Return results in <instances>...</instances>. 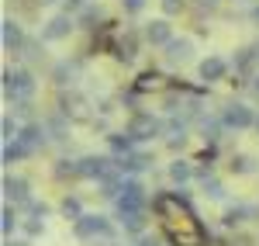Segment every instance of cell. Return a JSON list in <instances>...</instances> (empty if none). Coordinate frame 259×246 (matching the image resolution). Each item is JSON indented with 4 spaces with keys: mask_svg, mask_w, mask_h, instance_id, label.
<instances>
[{
    "mask_svg": "<svg viewBox=\"0 0 259 246\" xmlns=\"http://www.w3.org/2000/svg\"><path fill=\"white\" fill-rule=\"evenodd\" d=\"M73 77H76V62L62 59L52 66V80H56V87H66V83H73Z\"/></svg>",
    "mask_w": 259,
    "mask_h": 246,
    "instance_id": "cell-22",
    "label": "cell"
},
{
    "mask_svg": "<svg viewBox=\"0 0 259 246\" xmlns=\"http://www.w3.org/2000/svg\"><path fill=\"white\" fill-rule=\"evenodd\" d=\"M256 128H259V122H256Z\"/></svg>",
    "mask_w": 259,
    "mask_h": 246,
    "instance_id": "cell-43",
    "label": "cell"
},
{
    "mask_svg": "<svg viewBox=\"0 0 259 246\" xmlns=\"http://www.w3.org/2000/svg\"><path fill=\"white\" fill-rule=\"evenodd\" d=\"M59 212H62V215H66V219H73V222H80L83 215H87L76 194H66V198H62V205H59Z\"/></svg>",
    "mask_w": 259,
    "mask_h": 246,
    "instance_id": "cell-26",
    "label": "cell"
},
{
    "mask_svg": "<svg viewBox=\"0 0 259 246\" xmlns=\"http://www.w3.org/2000/svg\"><path fill=\"white\" fill-rule=\"evenodd\" d=\"M4 194H7V201H14V205H28V201H31L24 177H4Z\"/></svg>",
    "mask_w": 259,
    "mask_h": 246,
    "instance_id": "cell-15",
    "label": "cell"
},
{
    "mask_svg": "<svg viewBox=\"0 0 259 246\" xmlns=\"http://www.w3.org/2000/svg\"><path fill=\"white\" fill-rule=\"evenodd\" d=\"M228 170H232V173H252V170H256V163H252V156L235 153V156L228 160Z\"/></svg>",
    "mask_w": 259,
    "mask_h": 246,
    "instance_id": "cell-28",
    "label": "cell"
},
{
    "mask_svg": "<svg viewBox=\"0 0 259 246\" xmlns=\"http://www.w3.org/2000/svg\"><path fill=\"white\" fill-rule=\"evenodd\" d=\"M76 21H80L83 28H97V21H104V11H100V7H94V4H87V7H83V14Z\"/></svg>",
    "mask_w": 259,
    "mask_h": 246,
    "instance_id": "cell-29",
    "label": "cell"
},
{
    "mask_svg": "<svg viewBox=\"0 0 259 246\" xmlns=\"http://www.w3.org/2000/svg\"><path fill=\"white\" fill-rule=\"evenodd\" d=\"M197 77L204 83H218V80L228 77V62L221 59V56H207V59L197 62Z\"/></svg>",
    "mask_w": 259,
    "mask_h": 246,
    "instance_id": "cell-11",
    "label": "cell"
},
{
    "mask_svg": "<svg viewBox=\"0 0 259 246\" xmlns=\"http://www.w3.org/2000/svg\"><path fill=\"white\" fill-rule=\"evenodd\" d=\"M194 7H197V11H207V14H211V11L218 7V0H194Z\"/></svg>",
    "mask_w": 259,
    "mask_h": 246,
    "instance_id": "cell-37",
    "label": "cell"
},
{
    "mask_svg": "<svg viewBox=\"0 0 259 246\" xmlns=\"http://www.w3.org/2000/svg\"><path fill=\"white\" fill-rule=\"evenodd\" d=\"M162 87H166V80H162L159 73H142L139 83H135V90H139V94H145V90H162Z\"/></svg>",
    "mask_w": 259,
    "mask_h": 246,
    "instance_id": "cell-27",
    "label": "cell"
},
{
    "mask_svg": "<svg viewBox=\"0 0 259 246\" xmlns=\"http://www.w3.org/2000/svg\"><path fill=\"white\" fill-rule=\"evenodd\" d=\"M107 146H111V153H114V156H128V153H135V139H132V132H128V128H124V132H111V135H107Z\"/></svg>",
    "mask_w": 259,
    "mask_h": 246,
    "instance_id": "cell-17",
    "label": "cell"
},
{
    "mask_svg": "<svg viewBox=\"0 0 259 246\" xmlns=\"http://www.w3.org/2000/svg\"><path fill=\"white\" fill-rule=\"evenodd\" d=\"M145 4H149V0H121V11H124V14H139Z\"/></svg>",
    "mask_w": 259,
    "mask_h": 246,
    "instance_id": "cell-34",
    "label": "cell"
},
{
    "mask_svg": "<svg viewBox=\"0 0 259 246\" xmlns=\"http://www.w3.org/2000/svg\"><path fill=\"white\" fill-rule=\"evenodd\" d=\"M221 122H225V128H235V132H245V128H252V125L259 122L256 111L249 108V104L242 101H232L221 108Z\"/></svg>",
    "mask_w": 259,
    "mask_h": 246,
    "instance_id": "cell-2",
    "label": "cell"
},
{
    "mask_svg": "<svg viewBox=\"0 0 259 246\" xmlns=\"http://www.w3.org/2000/svg\"><path fill=\"white\" fill-rule=\"evenodd\" d=\"M197 181H200V191H204V198H225V184H221L218 177H214V170H211V163L207 166H197Z\"/></svg>",
    "mask_w": 259,
    "mask_h": 246,
    "instance_id": "cell-13",
    "label": "cell"
},
{
    "mask_svg": "<svg viewBox=\"0 0 259 246\" xmlns=\"http://www.w3.org/2000/svg\"><path fill=\"white\" fill-rule=\"evenodd\" d=\"M118 212H145V187L139 177H124V191L118 198Z\"/></svg>",
    "mask_w": 259,
    "mask_h": 246,
    "instance_id": "cell-6",
    "label": "cell"
},
{
    "mask_svg": "<svg viewBox=\"0 0 259 246\" xmlns=\"http://www.w3.org/2000/svg\"><path fill=\"white\" fill-rule=\"evenodd\" d=\"M21 56H24V59H31V62L41 59V39H38V42L28 39V42H24V52H21Z\"/></svg>",
    "mask_w": 259,
    "mask_h": 246,
    "instance_id": "cell-31",
    "label": "cell"
},
{
    "mask_svg": "<svg viewBox=\"0 0 259 246\" xmlns=\"http://www.w3.org/2000/svg\"><path fill=\"white\" fill-rule=\"evenodd\" d=\"M18 143H24L31 153H38L41 146L49 143V128L41 122H24L21 125V132H18Z\"/></svg>",
    "mask_w": 259,
    "mask_h": 246,
    "instance_id": "cell-9",
    "label": "cell"
},
{
    "mask_svg": "<svg viewBox=\"0 0 259 246\" xmlns=\"http://www.w3.org/2000/svg\"><path fill=\"white\" fill-rule=\"evenodd\" d=\"M0 132H4V143H14L21 128L14 125V118H11V115H4V118H0Z\"/></svg>",
    "mask_w": 259,
    "mask_h": 246,
    "instance_id": "cell-30",
    "label": "cell"
},
{
    "mask_svg": "<svg viewBox=\"0 0 259 246\" xmlns=\"http://www.w3.org/2000/svg\"><path fill=\"white\" fill-rule=\"evenodd\" d=\"M24 232H28V236H41V232H45V222L31 215V219H24Z\"/></svg>",
    "mask_w": 259,
    "mask_h": 246,
    "instance_id": "cell-33",
    "label": "cell"
},
{
    "mask_svg": "<svg viewBox=\"0 0 259 246\" xmlns=\"http://www.w3.org/2000/svg\"><path fill=\"white\" fill-rule=\"evenodd\" d=\"M162 4V11H166V14H169V18H173V14H180V11H183V0H159Z\"/></svg>",
    "mask_w": 259,
    "mask_h": 246,
    "instance_id": "cell-35",
    "label": "cell"
},
{
    "mask_svg": "<svg viewBox=\"0 0 259 246\" xmlns=\"http://www.w3.org/2000/svg\"><path fill=\"white\" fill-rule=\"evenodd\" d=\"M52 173H56L59 181H66V177H73V181H83V173H80V160H56Z\"/></svg>",
    "mask_w": 259,
    "mask_h": 246,
    "instance_id": "cell-23",
    "label": "cell"
},
{
    "mask_svg": "<svg viewBox=\"0 0 259 246\" xmlns=\"http://www.w3.org/2000/svg\"><path fill=\"white\" fill-rule=\"evenodd\" d=\"M24 31H21V21H14V18H7L4 21V49L7 52H24Z\"/></svg>",
    "mask_w": 259,
    "mask_h": 246,
    "instance_id": "cell-14",
    "label": "cell"
},
{
    "mask_svg": "<svg viewBox=\"0 0 259 246\" xmlns=\"http://www.w3.org/2000/svg\"><path fill=\"white\" fill-rule=\"evenodd\" d=\"M4 97H7L11 104L31 101V97H35V73H31L28 66L4 69Z\"/></svg>",
    "mask_w": 259,
    "mask_h": 246,
    "instance_id": "cell-1",
    "label": "cell"
},
{
    "mask_svg": "<svg viewBox=\"0 0 259 246\" xmlns=\"http://www.w3.org/2000/svg\"><path fill=\"white\" fill-rule=\"evenodd\" d=\"M28 156H35V153L24 143H18V139L14 143H4V163H18V160H28Z\"/></svg>",
    "mask_w": 259,
    "mask_h": 246,
    "instance_id": "cell-25",
    "label": "cell"
},
{
    "mask_svg": "<svg viewBox=\"0 0 259 246\" xmlns=\"http://www.w3.org/2000/svg\"><path fill=\"white\" fill-rule=\"evenodd\" d=\"M190 177H197V170L187 163V160H173V163H169V181H173V184H187Z\"/></svg>",
    "mask_w": 259,
    "mask_h": 246,
    "instance_id": "cell-21",
    "label": "cell"
},
{
    "mask_svg": "<svg viewBox=\"0 0 259 246\" xmlns=\"http://www.w3.org/2000/svg\"><path fill=\"white\" fill-rule=\"evenodd\" d=\"M173 39H177V35H173V24L166 18H156V21H149V24L142 28V42H149V45H162V49H166Z\"/></svg>",
    "mask_w": 259,
    "mask_h": 246,
    "instance_id": "cell-8",
    "label": "cell"
},
{
    "mask_svg": "<svg viewBox=\"0 0 259 246\" xmlns=\"http://www.w3.org/2000/svg\"><path fill=\"white\" fill-rule=\"evenodd\" d=\"M41 4H56V0H41Z\"/></svg>",
    "mask_w": 259,
    "mask_h": 246,
    "instance_id": "cell-42",
    "label": "cell"
},
{
    "mask_svg": "<svg viewBox=\"0 0 259 246\" xmlns=\"http://www.w3.org/2000/svg\"><path fill=\"white\" fill-rule=\"evenodd\" d=\"M221 128H225V122H221V115L218 118H207V115H204V118H200V135H204V143H218L221 139Z\"/></svg>",
    "mask_w": 259,
    "mask_h": 246,
    "instance_id": "cell-20",
    "label": "cell"
},
{
    "mask_svg": "<svg viewBox=\"0 0 259 246\" xmlns=\"http://www.w3.org/2000/svg\"><path fill=\"white\" fill-rule=\"evenodd\" d=\"M0 226H4V232H7V236H11V229L18 226V208H4V222H0Z\"/></svg>",
    "mask_w": 259,
    "mask_h": 246,
    "instance_id": "cell-32",
    "label": "cell"
},
{
    "mask_svg": "<svg viewBox=\"0 0 259 246\" xmlns=\"http://www.w3.org/2000/svg\"><path fill=\"white\" fill-rule=\"evenodd\" d=\"M7 246H28L24 239H7Z\"/></svg>",
    "mask_w": 259,
    "mask_h": 246,
    "instance_id": "cell-39",
    "label": "cell"
},
{
    "mask_svg": "<svg viewBox=\"0 0 259 246\" xmlns=\"http://www.w3.org/2000/svg\"><path fill=\"white\" fill-rule=\"evenodd\" d=\"M256 59H259L256 49H239V56H235V73H239V77H249L252 66H256Z\"/></svg>",
    "mask_w": 259,
    "mask_h": 246,
    "instance_id": "cell-24",
    "label": "cell"
},
{
    "mask_svg": "<svg viewBox=\"0 0 259 246\" xmlns=\"http://www.w3.org/2000/svg\"><path fill=\"white\" fill-rule=\"evenodd\" d=\"M73 232H76V239H111L114 236V226L107 222V215H83L80 222H73Z\"/></svg>",
    "mask_w": 259,
    "mask_h": 246,
    "instance_id": "cell-4",
    "label": "cell"
},
{
    "mask_svg": "<svg viewBox=\"0 0 259 246\" xmlns=\"http://www.w3.org/2000/svg\"><path fill=\"white\" fill-rule=\"evenodd\" d=\"M252 21H259V4H256V7H252Z\"/></svg>",
    "mask_w": 259,
    "mask_h": 246,
    "instance_id": "cell-40",
    "label": "cell"
},
{
    "mask_svg": "<svg viewBox=\"0 0 259 246\" xmlns=\"http://www.w3.org/2000/svg\"><path fill=\"white\" fill-rule=\"evenodd\" d=\"M252 90H256V94H259V73H256V80H252Z\"/></svg>",
    "mask_w": 259,
    "mask_h": 246,
    "instance_id": "cell-41",
    "label": "cell"
},
{
    "mask_svg": "<svg viewBox=\"0 0 259 246\" xmlns=\"http://www.w3.org/2000/svg\"><path fill=\"white\" fill-rule=\"evenodd\" d=\"M162 128H166V125H162L156 115H149V111H135L132 122H128V132H132L135 143H149V139H156Z\"/></svg>",
    "mask_w": 259,
    "mask_h": 246,
    "instance_id": "cell-3",
    "label": "cell"
},
{
    "mask_svg": "<svg viewBox=\"0 0 259 246\" xmlns=\"http://www.w3.org/2000/svg\"><path fill=\"white\" fill-rule=\"evenodd\" d=\"M114 56L121 62H135V56H139V35L135 31H124L118 39V45H114Z\"/></svg>",
    "mask_w": 259,
    "mask_h": 246,
    "instance_id": "cell-16",
    "label": "cell"
},
{
    "mask_svg": "<svg viewBox=\"0 0 259 246\" xmlns=\"http://www.w3.org/2000/svg\"><path fill=\"white\" fill-rule=\"evenodd\" d=\"M162 59H166V66H183V62H190L194 59V42L190 39H173L166 45Z\"/></svg>",
    "mask_w": 259,
    "mask_h": 246,
    "instance_id": "cell-10",
    "label": "cell"
},
{
    "mask_svg": "<svg viewBox=\"0 0 259 246\" xmlns=\"http://www.w3.org/2000/svg\"><path fill=\"white\" fill-rule=\"evenodd\" d=\"M45 128H49V135H52V139H66V132H69V115H62L59 108H56V111H52V115H49V122H45Z\"/></svg>",
    "mask_w": 259,
    "mask_h": 246,
    "instance_id": "cell-18",
    "label": "cell"
},
{
    "mask_svg": "<svg viewBox=\"0 0 259 246\" xmlns=\"http://www.w3.org/2000/svg\"><path fill=\"white\" fill-rule=\"evenodd\" d=\"M166 146L177 153V149H183V146H187V135H169V139H166Z\"/></svg>",
    "mask_w": 259,
    "mask_h": 246,
    "instance_id": "cell-36",
    "label": "cell"
},
{
    "mask_svg": "<svg viewBox=\"0 0 259 246\" xmlns=\"http://www.w3.org/2000/svg\"><path fill=\"white\" fill-rule=\"evenodd\" d=\"M256 52H259V49H256Z\"/></svg>",
    "mask_w": 259,
    "mask_h": 246,
    "instance_id": "cell-44",
    "label": "cell"
},
{
    "mask_svg": "<svg viewBox=\"0 0 259 246\" xmlns=\"http://www.w3.org/2000/svg\"><path fill=\"white\" fill-rule=\"evenodd\" d=\"M118 222L124 226V232L142 236L145 232V212H118Z\"/></svg>",
    "mask_w": 259,
    "mask_h": 246,
    "instance_id": "cell-19",
    "label": "cell"
},
{
    "mask_svg": "<svg viewBox=\"0 0 259 246\" xmlns=\"http://www.w3.org/2000/svg\"><path fill=\"white\" fill-rule=\"evenodd\" d=\"M135 246H162V239L159 236H139V243Z\"/></svg>",
    "mask_w": 259,
    "mask_h": 246,
    "instance_id": "cell-38",
    "label": "cell"
},
{
    "mask_svg": "<svg viewBox=\"0 0 259 246\" xmlns=\"http://www.w3.org/2000/svg\"><path fill=\"white\" fill-rule=\"evenodd\" d=\"M76 24H80V21L73 18V14H56V18L45 21V28H41V42H62V39H69Z\"/></svg>",
    "mask_w": 259,
    "mask_h": 246,
    "instance_id": "cell-7",
    "label": "cell"
},
{
    "mask_svg": "<svg viewBox=\"0 0 259 246\" xmlns=\"http://www.w3.org/2000/svg\"><path fill=\"white\" fill-rule=\"evenodd\" d=\"M80 173H83V181H107L111 173H121L118 163L111 160V156H83L80 160Z\"/></svg>",
    "mask_w": 259,
    "mask_h": 246,
    "instance_id": "cell-5",
    "label": "cell"
},
{
    "mask_svg": "<svg viewBox=\"0 0 259 246\" xmlns=\"http://www.w3.org/2000/svg\"><path fill=\"white\" fill-rule=\"evenodd\" d=\"M114 163H118L121 173H145V170L156 163V160H152V153H142V149H135V153L121 156V160H114Z\"/></svg>",
    "mask_w": 259,
    "mask_h": 246,
    "instance_id": "cell-12",
    "label": "cell"
}]
</instances>
